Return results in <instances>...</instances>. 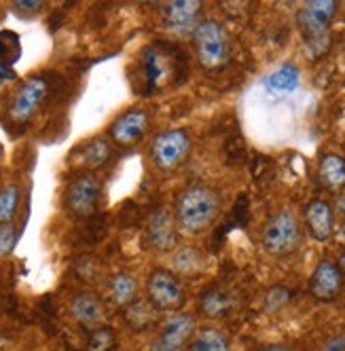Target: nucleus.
<instances>
[{
	"label": "nucleus",
	"mask_w": 345,
	"mask_h": 351,
	"mask_svg": "<svg viewBox=\"0 0 345 351\" xmlns=\"http://www.w3.org/2000/svg\"><path fill=\"white\" fill-rule=\"evenodd\" d=\"M206 258L197 247H180L174 256V269L180 275H200L204 271Z\"/></svg>",
	"instance_id": "24"
},
{
	"label": "nucleus",
	"mask_w": 345,
	"mask_h": 351,
	"mask_svg": "<svg viewBox=\"0 0 345 351\" xmlns=\"http://www.w3.org/2000/svg\"><path fill=\"white\" fill-rule=\"evenodd\" d=\"M318 176L322 186L331 193H341L345 189V159L335 153H326L320 159Z\"/></svg>",
	"instance_id": "22"
},
{
	"label": "nucleus",
	"mask_w": 345,
	"mask_h": 351,
	"mask_svg": "<svg viewBox=\"0 0 345 351\" xmlns=\"http://www.w3.org/2000/svg\"><path fill=\"white\" fill-rule=\"evenodd\" d=\"M123 317H126V322L132 330L146 332V330H153L159 324L161 313L146 298H136L130 307L123 309Z\"/></svg>",
	"instance_id": "20"
},
{
	"label": "nucleus",
	"mask_w": 345,
	"mask_h": 351,
	"mask_svg": "<svg viewBox=\"0 0 345 351\" xmlns=\"http://www.w3.org/2000/svg\"><path fill=\"white\" fill-rule=\"evenodd\" d=\"M307 290L318 303H333V300H337L343 290V273L339 271L337 263L333 261L318 263L309 278Z\"/></svg>",
	"instance_id": "13"
},
{
	"label": "nucleus",
	"mask_w": 345,
	"mask_h": 351,
	"mask_svg": "<svg viewBox=\"0 0 345 351\" xmlns=\"http://www.w3.org/2000/svg\"><path fill=\"white\" fill-rule=\"evenodd\" d=\"M195 335V317L191 313H171L159 326L151 343V351H187Z\"/></svg>",
	"instance_id": "10"
},
{
	"label": "nucleus",
	"mask_w": 345,
	"mask_h": 351,
	"mask_svg": "<svg viewBox=\"0 0 345 351\" xmlns=\"http://www.w3.org/2000/svg\"><path fill=\"white\" fill-rule=\"evenodd\" d=\"M70 315L79 326H83L85 330H95L106 326L108 319V309L106 303L91 292H81L70 300Z\"/></svg>",
	"instance_id": "14"
},
{
	"label": "nucleus",
	"mask_w": 345,
	"mask_h": 351,
	"mask_svg": "<svg viewBox=\"0 0 345 351\" xmlns=\"http://www.w3.org/2000/svg\"><path fill=\"white\" fill-rule=\"evenodd\" d=\"M102 199V182L95 173L85 171L70 180L64 193V208L75 218H91Z\"/></svg>",
	"instance_id": "7"
},
{
	"label": "nucleus",
	"mask_w": 345,
	"mask_h": 351,
	"mask_svg": "<svg viewBox=\"0 0 345 351\" xmlns=\"http://www.w3.org/2000/svg\"><path fill=\"white\" fill-rule=\"evenodd\" d=\"M146 239L157 252H169L178 243L176 218L165 208H155L146 218Z\"/></svg>",
	"instance_id": "12"
},
{
	"label": "nucleus",
	"mask_w": 345,
	"mask_h": 351,
	"mask_svg": "<svg viewBox=\"0 0 345 351\" xmlns=\"http://www.w3.org/2000/svg\"><path fill=\"white\" fill-rule=\"evenodd\" d=\"M21 58V40L13 30H0V64L11 66Z\"/></svg>",
	"instance_id": "25"
},
{
	"label": "nucleus",
	"mask_w": 345,
	"mask_h": 351,
	"mask_svg": "<svg viewBox=\"0 0 345 351\" xmlns=\"http://www.w3.org/2000/svg\"><path fill=\"white\" fill-rule=\"evenodd\" d=\"M261 351H288V347L286 345H269V347H265Z\"/></svg>",
	"instance_id": "33"
},
{
	"label": "nucleus",
	"mask_w": 345,
	"mask_h": 351,
	"mask_svg": "<svg viewBox=\"0 0 345 351\" xmlns=\"http://www.w3.org/2000/svg\"><path fill=\"white\" fill-rule=\"evenodd\" d=\"M202 13V3L197 0H174L163 7V21L169 30L185 32L197 26V17Z\"/></svg>",
	"instance_id": "16"
},
{
	"label": "nucleus",
	"mask_w": 345,
	"mask_h": 351,
	"mask_svg": "<svg viewBox=\"0 0 345 351\" xmlns=\"http://www.w3.org/2000/svg\"><path fill=\"white\" fill-rule=\"evenodd\" d=\"M19 210V186L9 184L0 189V224L11 222Z\"/></svg>",
	"instance_id": "26"
},
{
	"label": "nucleus",
	"mask_w": 345,
	"mask_h": 351,
	"mask_svg": "<svg viewBox=\"0 0 345 351\" xmlns=\"http://www.w3.org/2000/svg\"><path fill=\"white\" fill-rule=\"evenodd\" d=\"M324 351H345V337H331L324 343Z\"/></svg>",
	"instance_id": "32"
},
{
	"label": "nucleus",
	"mask_w": 345,
	"mask_h": 351,
	"mask_svg": "<svg viewBox=\"0 0 345 351\" xmlns=\"http://www.w3.org/2000/svg\"><path fill=\"white\" fill-rule=\"evenodd\" d=\"M235 309V296L220 286L208 288L200 298V311L210 319H223Z\"/></svg>",
	"instance_id": "18"
},
{
	"label": "nucleus",
	"mask_w": 345,
	"mask_h": 351,
	"mask_svg": "<svg viewBox=\"0 0 345 351\" xmlns=\"http://www.w3.org/2000/svg\"><path fill=\"white\" fill-rule=\"evenodd\" d=\"M178 72L176 51L165 43H153L142 49L138 58V77L144 95H153L169 85Z\"/></svg>",
	"instance_id": "3"
},
{
	"label": "nucleus",
	"mask_w": 345,
	"mask_h": 351,
	"mask_svg": "<svg viewBox=\"0 0 345 351\" xmlns=\"http://www.w3.org/2000/svg\"><path fill=\"white\" fill-rule=\"evenodd\" d=\"M49 91H51V83L47 77H30L28 81H23L19 89L13 93L11 104H9V121L21 125L28 123L47 102Z\"/></svg>",
	"instance_id": "8"
},
{
	"label": "nucleus",
	"mask_w": 345,
	"mask_h": 351,
	"mask_svg": "<svg viewBox=\"0 0 345 351\" xmlns=\"http://www.w3.org/2000/svg\"><path fill=\"white\" fill-rule=\"evenodd\" d=\"M301 85V72L294 64H282L265 79V89L274 95H290Z\"/></svg>",
	"instance_id": "21"
},
{
	"label": "nucleus",
	"mask_w": 345,
	"mask_h": 351,
	"mask_svg": "<svg viewBox=\"0 0 345 351\" xmlns=\"http://www.w3.org/2000/svg\"><path fill=\"white\" fill-rule=\"evenodd\" d=\"M305 227L318 243L331 241L335 233V214L331 204L320 197L311 199L305 208Z\"/></svg>",
	"instance_id": "15"
},
{
	"label": "nucleus",
	"mask_w": 345,
	"mask_h": 351,
	"mask_svg": "<svg viewBox=\"0 0 345 351\" xmlns=\"http://www.w3.org/2000/svg\"><path fill=\"white\" fill-rule=\"evenodd\" d=\"M301 222L290 210H280L274 216H269L261 231V243L265 252L278 258L290 256L301 245Z\"/></svg>",
	"instance_id": "5"
},
{
	"label": "nucleus",
	"mask_w": 345,
	"mask_h": 351,
	"mask_svg": "<svg viewBox=\"0 0 345 351\" xmlns=\"http://www.w3.org/2000/svg\"><path fill=\"white\" fill-rule=\"evenodd\" d=\"M146 300L159 313H178L185 307L187 292L178 275L167 269H155L146 282Z\"/></svg>",
	"instance_id": "6"
},
{
	"label": "nucleus",
	"mask_w": 345,
	"mask_h": 351,
	"mask_svg": "<svg viewBox=\"0 0 345 351\" xmlns=\"http://www.w3.org/2000/svg\"><path fill=\"white\" fill-rule=\"evenodd\" d=\"M115 345H117V335L108 326H102V328H95L89 332L87 351H112Z\"/></svg>",
	"instance_id": "27"
},
{
	"label": "nucleus",
	"mask_w": 345,
	"mask_h": 351,
	"mask_svg": "<svg viewBox=\"0 0 345 351\" xmlns=\"http://www.w3.org/2000/svg\"><path fill=\"white\" fill-rule=\"evenodd\" d=\"M191 153V138L185 130H167L153 140L151 159L159 171L178 169Z\"/></svg>",
	"instance_id": "9"
},
{
	"label": "nucleus",
	"mask_w": 345,
	"mask_h": 351,
	"mask_svg": "<svg viewBox=\"0 0 345 351\" xmlns=\"http://www.w3.org/2000/svg\"><path fill=\"white\" fill-rule=\"evenodd\" d=\"M337 13L333 0H311L297 13V26L311 58H322L331 47V21Z\"/></svg>",
	"instance_id": "2"
},
{
	"label": "nucleus",
	"mask_w": 345,
	"mask_h": 351,
	"mask_svg": "<svg viewBox=\"0 0 345 351\" xmlns=\"http://www.w3.org/2000/svg\"><path fill=\"white\" fill-rule=\"evenodd\" d=\"M337 267H339V271L343 273V278H345V250H343L341 256H339V263H337Z\"/></svg>",
	"instance_id": "34"
},
{
	"label": "nucleus",
	"mask_w": 345,
	"mask_h": 351,
	"mask_svg": "<svg viewBox=\"0 0 345 351\" xmlns=\"http://www.w3.org/2000/svg\"><path fill=\"white\" fill-rule=\"evenodd\" d=\"M290 298H292L290 288H286V286H274V288L267 292V296H265V307L269 311H278V309H282V307H286L290 303Z\"/></svg>",
	"instance_id": "28"
},
{
	"label": "nucleus",
	"mask_w": 345,
	"mask_h": 351,
	"mask_svg": "<svg viewBox=\"0 0 345 351\" xmlns=\"http://www.w3.org/2000/svg\"><path fill=\"white\" fill-rule=\"evenodd\" d=\"M13 9L19 15L30 17V15H34V13H38L43 9V3H40V0H17V3L13 5Z\"/></svg>",
	"instance_id": "30"
},
{
	"label": "nucleus",
	"mask_w": 345,
	"mask_h": 351,
	"mask_svg": "<svg viewBox=\"0 0 345 351\" xmlns=\"http://www.w3.org/2000/svg\"><path fill=\"white\" fill-rule=\"evenodd\" d=\"M149 130L151 114L144 108H130L112 121V125L108 128V136L117 146L130 148L140 144L146 138V134H149Z\"/></svg>",
	"instance_id": "11"
},
{
	"label": "nucleus",
	"mask_w": 345,
	"mask_h": 351,
	"mask_svg": "<svg viewBox=\"0 0 345 351\" xmlns=\"http://www.w3.org/2000/svg\"><path fill=\"white\" fill-rule=\"evenodd\" d=\"M0 351H3V349H0Z\"/></svg>",
	"instance_id": "35"
},
{
	"label": "nucleus",
	"mask_w": 345,
	"mask_h": 351,
	"mask_svg": "<svg viewBox=\"0 0 345 351\" xmlns=\"http://www.w3.org/2000/svg\"><path fill=\"white\" fill-rule=\"evenodd\" d=\"M15 239H17L15 224L13 222L0 224V258H5V256L11 254V250L15 245Z\"/></svg>",
	"instance_id": "29"
},
{
	"label": "nucleus",
	"mask_w": 345,
	"mask_h": 351,
	"mask_svg": "<svg viewBox=\"0 0 345 351\" xmlns=\"http://www.w3.org/2000/svg\"><path fill=\"white\" fill-rule=\"evenodd\" d=\"M220 210H223V199L214 189L206 184H191L176 199L174 218L182 233L202 235L214 227Z\"/></svg>",
	"instance_id": "1"
},
{
	"label": "nucleus",
	"mask_w": 345,
	"mask_h": 351,
	"mask_svg": "<svg viewBox=\"0 0 345 351\" xmlns=\"http://www.w3.org/2000/svg\"><path fill=\"white\" fill-rule=\"evenodd\" d=\"M106 294H108V305L123 311L138 298V282L134 275L126 271L115 273L106 284Z\"/></svg>",
	"instance_id": "17"
},
{
	"label": "nucleus",
	"mask_w": 345,
	"mask_h": 351,
	"mask_svg": "<svg viewBox=\"0 0 345 351\" xmlns=\"http://www.w3.org/2000/svg\"><path fill=\"white\" fill-rule=\"evenodd\" d=\"M193 49L197 62L206 70H220L231 60L229 34L214 19H204L193 28Z\"/></svg>",
	"instance_id": "4"
},
{
	"label": "nucleus",
	"mask_w": 345,
	"mask_h": 351,
	"mask_svg": "<svg viewBox=\"0 0 345 351\" xmlns=\"http://www.w3.org/2000/svg\"><path fill=\"white\" fill-rule=\"evenodd\" d=\"M17 79V74L11 66H5V64H0V87L7 85V83H13Z\"/></svg>",
	"instance_id": "31"
},
{
	"label": "nucleus",
	"mask_w": 345,
	"mask_h": 351,
	"mask_svg": "<svg viewBox=\"0 0 345 351\" xmlns=\"http://www.w3.org/2000/svg\"><path fill=\"white\" fill-rule=\"evenodd\" d=\"M187 351H231V345L223 330L202 328V330H195Z\"/></svg>",
	"instance_id": "23"
},
{
	"label": "nucleus",
	"mask_w": 345,
	"mask_h": 351,
	"mask_svg": "<svg viewBox=\"0 0 345 351\" xmlns=\"http://www.w3.org/2000/svg\"><path fill=\"white\" fill-rule=\"evenodd\" d=\"M75 157L83 169L93 171L108 163V159L112 157V146L106 138H91L77 148Z\"/></svg>",
	"instance_id": "19"
}]
</instances>
